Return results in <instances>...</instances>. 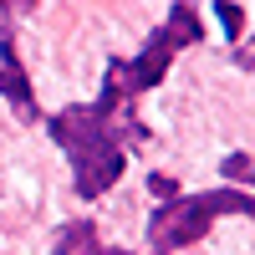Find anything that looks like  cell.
Here are the masks:
<instances>
[{"label":"cell","mask_w":255,"mask_h":255,"mask_svg":"<svg viewBox=\"0 0 255 255\" xmlns=\"http://www.w3.org/2000/svg\"><path fill=\"white\" fill-rule=\"evenodd\" d=\"M0 10H10V15H20V10H31V0H0Z\"/></svg>","instance_id":"obj_9"},{"label":"cell","mask_w":255,"mask_h":255,"mask_svg":"<svg viewBox=\"0 0 255 255\" xmlns=\"http://www.w3.org/2000/svg\"><path fill=\"white\" fill-rule=\"evenodd\" d=\"M92 240H97L92 225H72V230H61V245L56 250L61 255H92Z\"/></svg>","instance_id":"obj_5"},{"label":"cell","mask_w":255,"mask_h":255,"mask_svg":"<svg viewBox=\"0 0 255 255\" xmlns=\"http://www.w3.org/2000/svg\"><path fill=\"white\" fill-rule=\"evenodd\" d=\"M92 255H123V250H92Z\"/></svg>","instance_id":"obj_10"},{"label":"cell","mask_w":255,"mask_h":255,"mask_svg":"<svg viewBox=\"0 0 255 255\" xmlns=\"http://www.w3.org/2000/svg\"><path fill=\"white\" fill-rule=\"evenodd\" d=\"M230 209H255V199L235 194V189H215V194H194V199H174L168 209H158L153 225H148V240L153 250H179L189 240H204V230L215 225Z\"/></svg>","instance_id":"obj_1"},{"label":"cell","mask_w":255,"mask_h":255,"mask_svg":"<svg viewBox=\"0 0 255 255\" xmlns=\"http://www.w3.org/2000/svg\"><path fill=\"white\" fill-rule=\"evenodd\" d=\"M220 20H225V31H230V36H240V26H245V20H240V10L230 5V0H220Z\"/></svg>","instance_id":"obj_7"},{"label":"cell","mask_w":255,"mask_h":255,"mask_svg":"<svg viewBox=\"0 0 255 255\" xmlns=\"http://www.w3.org/2000/svg\"><path fill=\"white\" fill-rule=\"evenodd\" d=\"M163 36L174 41V51H179V46H189V41H199V20H194V10H189L184 0L174 5V20L163 26Z\"/></svg>","instance_id":"obj_4"},{"label":"cell","mask_w":255,"mask_h":255,"mask_svg":"<svg viewBox=\"0 0 255 255\" xmlns=\"http://www.w3.org/2000/svg\"><path fill=\"white\" fill-rule=\"evenodd\" d=\"M0 92H5L10 102H20V108H31V87H26V72H20V61L10 51V41L0 46Z\"/></svg>","instance_id":"obj_3"},{"label":"cell","mask_w":255,"mask_h":255,"mask_svg":"<svg viewBox=\"0 0 255 255\" xmlns=\"http://www.w3.org/2000/svg\"><path fill=\"white\" fill-rule=\"evenodd\" d=\"M77 194L82 199H97L102 189H113L118 179H123V143L113 138V133H102V138H92L87 148H77Z\"/></svg>","instance_id":"obj_2"},{"label":"cell","mask_w":255,"mask_h":255,"mask_svg":"<svg viewBox=\"0 0 255 255\" xmlns=\"http://www.w3.org/2000/svg\"><path fill=\"white\" fill-rule=\"evenodd\" d=\"M225 179H245V184H255V163H250L245 153H230V158H225Z\"/></svg>","instance_id":"obj_6"},{"label":"cell","mask_w":255,"mask_h":255,"mask_svg":"<svg viewBox=\"0 0 255 255\" xmlns=\"http://www.w3.org/2000/svg\"><path fill=\"white\" fill-rule=\"evenodd\" d=\"M148 184H153V194H174V189H179L174 179H163V174H153V179H148Z\"/></svg>","instance_id":"obj_8"}]
</instances>
